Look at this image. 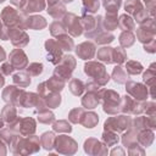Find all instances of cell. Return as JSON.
Here are the masks:
<instances>
[{"instance_id":"1","label":"cell","mask_w":156,"mask_h":156,"mask_svg":"<svg viewBox=\"0 0 156 156\" xmlns=\"http://www.w3.org/2000/svg\"><path fill=\"white\" fill-rule=\"evenodd\" d=\"M29 4L32 6H29V11H40V9L44 7V2L41 0H30Z\"/></svg>"},{"instance_id":"2","label":"cell","mask_w":156,"mask_h":156,"mask_svg":"<svg viewBox=\"0 0 156 156\" xmlns=\"http://www.w3.org/2000/svg\"><path fill=\"white\" fill-rule=\"evenodd\" d=\"M2 1H4V0H0V2H2Z\"/></svg>"}]
</instances>
